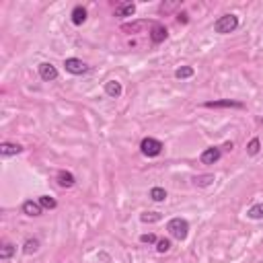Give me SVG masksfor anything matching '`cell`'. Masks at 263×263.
Wrapping results in <instances>:
<instances>
[{
    "instance_id": "obj_1",
    "label": "cell",
    "mask_w": 263,
    "mask_h": 263,
    "mask_svg": "<svg viewBox=\"0 0 263 263\" xmlns=\"http://www.w3.org/2000/svg\"><path fill=\"white\" fill-rule=\"evenodd\" d=\"M237 27H239V17L237 15H222V17L216 19L214 31L220 33V35H226V33L237 31Z\"/></svg>"
},
{
    "instance_id": "obj_2",
    "label": "cell",
    "mask_w": 263,
    "mask_h": 263,
    "mask_svg": "<svg viewBox=\"0 0 263 263\" xmlns=\"http://www.w3.org/2000/svg\"><path fill=\"white\" fill-rule=\"evenodd\" d=\"M167 230L171 232V237H175L177 241H185L187 234H189V222L185 218H171Z\"/></svg>"
},
{
    "instance_id": "obj_3",
    "label": "cell",
    "mask_w": 263,
    "mask_h": 263,
    "mask_svg": "<svg viewBox=\"0 0 263 263\" xmlns=\"http://www.w3.org/2000/svg\"><path fill=\"white\" fill-rule=\"evenodd\" d=\"M162 142L157 140V138H144V140L140 142V150H142V155L148 157V158H155L158 157L160 152H162Z\"/></svg>"
},
{
    "instance_id": "obj_4",
    "label": "cell",
    "mask_w": 263,
    "mask_h": 263,
    "mask_svg": "<svg viewBox=\"0 0 263 263\" xmlns=\"http://www.w3.org/2000/svg\"><path fill=\"white\" fill-rule=\"evenodd\" d=\"M64 68H66V72H70L74 76H80V74H87L89 72V66L82 62V60H78V58H68V60H64Z\"/></svg>"
},
{
    "instance_id": "obj_5",
    "label": "cell",
    "mask_w": 263,
    "mask_h": 263,
    "mask_svg": "<svg viewBox=\"0 0 263 263\" xmlns=\"http://www.w3.org/2000/svg\"><path fill=\"white\" fill-rule=\"evenodd\" d=\"M204 107H208V109H245V103L232 101V99H220V101H206Z\"/></svg>"
},
{
    "instance_id": "obj_6",
    "label": "cell",
    "mask_w": 263,
    "mask_h": 263,
    "mask_svg": "<svg viewBox=\"0 0 263 263\" xmlns=\"http://www.w3.org/2000/svg\"><path fill=\"white\" fill-rule=\"evenodd\" d=\"M39 78L46 80V82L56 80L58 78V68L53 64H50V62H41L39 64Z\"/></svg>"
},
{
    "instance_id": "obj_7",
    "label": "cell",
    "mask_w": 263,
    "mask_h": 263,
    "mask_svg": "<svg viewBox=\"0 0 263 263\" xmlns=\"http://www.w3.org/2000/svg\"><path fill=\"white\" fill-rule=\"evenodd\" d=\"M169 37V31H167V27H164V25H160V23H155V25H152L150 27V41H152V44H162V41L164 39H167Z\"/></svg>"
},
{
    "instance_id": "obj_8",
    "label": "cell",
    "mask_w": 263,
    "mask_h": 263,
    "mask_svg": "<svg viewBox=\"0 0 263 263\" xmlns=\"http://www.w3.org/2000/svg\"><path fill=\"white\" fill-rule=\"evenodd\" d=\"M220 157H222V150H220L218 146H210V148H206V150L202 152L200 160H202L204 164H214V162L220 160Z\"/></svg>"
},
{
    "instance_id": "obj_9",
    "label": "cell",
    "mask_w": 263,
    "mask_h": 263,
    "mask_svg": "<svg viewBox=\"0 0 263 263\" xmlns=\"http://www.w3.org/2000/svg\"><path fill=\"white\" fill-rule=\"evenodd\" d=\"M23 152V146L19 142H2L0 144V157L8 158V157H17Z\"/></svg>"
},
{
    "instance_id": "obj_10",
    "label": "cell",
    "mask_w": 263,
    "mask_h": 263,
    "mask_svg": "<svg viewBox=\"0 0 263 263\" xmlns=\"http://www.w3.org/2000/svg\"><path fill=\"white\" fill-rule=\"evenodd\" d=\"M23 214H27V216H31V218H37V216H41L44 214V208L39 206V202H33V200H27L25 204H23Z\"/></svg>"
},
{
    "instance_id": "obj_11",
    "label": "cell",
    "mask_w": 263,
    "mask_h": 263,
    "mask_svg": "<svg viewBox=\"0 0 263 263\" xmlns=\"http://www.w3.org/2000/svg\"><path fill=\"white\" fill-rule=\"evenodd\" d=\"M123 89H121V82L117 80H107L105 82V95L111 97V99H117V97H121Z\"/></svg>"
},
{
    "instance_id": "obj_12",
    "label": "cell",
    "mask_w": 263,
    "mask_h": 263,
    "mask_svg": "<svg viewBox=\"0 0 263 263\" xmlns=\"http://www.w3.org/2000/svg\"><path fill=\"white\" fill-rule=\"evenodd\" d=\"M136 12V4L134 2H119L115 6V17H132Z\"/></svg>"
},
{
    "instance_id": "obj_13",
    "label": "cell",
    "mask_w": 263,
    "mask_h": 263,
    "mask_svg": "<svg viewBox=\"0 0 263 263\" xmlns=\"http://www.w3.org/2000/svg\"><path fill=\"white\" fill-rule=\"evenodd\" d=\"M56 179H58V185L60 187H72L76 183V179H74V175L70 171H60Z\"/></svg>"
},
{
    "instance_id": "obj_14",
    "label": "cell",
    "mask_w": 263,
    "mask_h": 263,
    "mask_svg": "<svg viewBox=\"0 0 263 263\" xmlns=\"http://www.w3.org/2000/svg\"><path fill=\"white\" fill-rule=\"evenodd\" d=\"M70 19L74 25H82L87 21V8L85 6H74L72 12H70Z\"/></svg>"
},
{
    "instance_id": "obj_15",
    "label": "cell",
    "mask_w": 263,
    "mask_h": 263,
    "mask_svg": "<svg viewBox=\"0 0 263 263\" xmlns=\"http://www.w3.org/2000/svg\"><path fill=\"white\" fill-rule=\"evenodd\" d=\"M214 181H216V177H214L212 173H206V175H196V177H193V183H196L198 187H210Z\"/></svg>"
},
{
    "instance_id": "obj_16",
    "label": "cell",
    "mask_w": 263,
    "mask_h": 263,
    "mask_svg": "<svg viewBox=\"0 0 263 263\" xmlns=\"http://www.w3.org/2000/svg\"><path fill=\"white\" fill-rule=\"evenodd\" d=\"M146 25H155V23H148V21H138V23H132V25H121V31H126V33H138L140 29H144Z\"/></svg>"
},
{
    "instance_id": "obj_17",
    "label": "cell",
    "mask_w": 263,
    "mask_h": 263,
    "mask_svg": "<svg viewBox=\"0 0 263 263\" xmlns=\"http://www.w3.org/2000/svg\"><path fill=\"white\" fill-rule=\"evenodd\" d=\"M247 218L251 220H263V204H255L247 210Z\"/></svg>"
},
{
    "instance_id": "obj_18",
    "label": "cell",
    "mask_w": 263,
    "mask_h": 263,
    "mask_svg": "<svg viewBox=\"0 0 263 263\" xmlns=\"http://www.w3.org/2000/svg\"><path fill=\"white\" fill-rule=\"evenodd\" d=\"M15 251H17L15 245H12V243H4L2 247H0V259H2V261L10 259L12 255H15Z\"/></svg>"
},
{
    "instance_id": "obj_19",
    "label": "cell",
    "mask_w": 263,
    "mask_h": 263,
    "mask_svg": "<svg viewBox=\"0 0 263 263\" xmlns=\"http://www.w3.org/2000/svg\"><path fill=\"white\" fill-rule=\"evenodd\" d=\"M37 249H39V241L37 239H27L25 245H23V253L25 255H33V253H37Z\"/></svg>"
},
{
    "instance_id": "obj_20",
    "label": "cell",
    "mask_w": 263,
    "mask_h": 263,
    "mask_svg": "<svg viewBox=\"0 0 263 263\" xmlns=\"http://www.w3.org/2000/svg\"><path fill=\"white\" fill-rule=\"evenodd\" d=\"M150 200L152 202H164L167 200V191H164L162 187H152L150 189Z\"/></svg>"
},
{
    "instance_id": "obj_21",
    "label": "cell",
    "mask_w": 263,
    "mask_h": 263,
    "mask_svg": "<svg viewBox=\"0 0 263 263\" xmlns=\"http://www.w3.org/2000/svg\"><path fill=\"white\" fill-rule=\"evenodd\" d=\"M37 202H39V206H41V208H44V210H53V208H56V206H58V202H56V200H53L52 196H41V198H39Z\"/></svg>"
},
{
    "instance_id": "obj_22",
    "label": "cell",
    "mask_w": 263,
    "mask_h": 263,
    "mask_svg": "<svg viewBox=\"0 0 263 263\" xmlns=\"http://www.w3.org/2000/svg\"><path fill=\"white\" fill-rule=\"evenodd\" d=\"M158 220H162V214L158 212H142L140 214V222H158Z\"/></svg>"
},
{
    "instance_id": "obj_23",
    "label": "cell",
    "mask_w": 263,
    "mask_h": 263,
    "mask_svg": "<svg viewBox=\"0 0 263 263\" xmlns=\"http://www.w3.org/2000/svg\"><path fill=\"white\" fill-rule=\"evenodd\" d=\"M193 74H196V72H193V68H191V66H181V68H177V70H175V76H177L179 80L191 78Z\"/></svg>"
},
{
    "instance_id": "obj_24",
    "label": "cell",
    "mask_w": 263,
    "mask_h": 263,
    "mask_svg": "<svg viewBox=\"0 0 263 263\" xmlns=\"http://www.w3.org/2000/svg\"><path fill=\"white\" fill-rule=\"evenodd\" d=\"M259 148H261V142H259V138H253V140H251V142L247 144V155L255 157L257 152H259Z\"/></svg>"
},
{
    "instance_id": "obj_25",
    "label": "cell",
    "mask_w": 263,
    "mask_h": 263,
    "mask_svg": "<svg viewBox=\"0 0 263 263\" xmlns=\"http://www.w3.org/2000/svg\"><path fill=\"white\" fill-rule=\"evenodd\" d=\"M157 251H158L160 255H162V253H169V251H171V241H169V239H158Z\"/></svg>"
},
{
    "instance_id": "obj_26",
    "label": "cell",
    "mask_w": 263,
    "mask_h": 263,
    "mask_svg": "<svg viewBox=\"0 0 263 263\" xmlns=\"http://www.w3.org/2000/svg\"><path fill=\"white\" fill-rule=\"evenodd\" d=\"M140 243H144V245H155V243H158V239H157V234L148 232V234H142V237H140Z\"/></svg>"
},
{
    "instance_id": "obj_27",
    "label": "cell",
    "mask_w": 263,
    "mask_h": 263,
    "mask_svg": "<svg viewBox=\"0 0 263 263\" xmlns=\"http://www.w3.org/2000/svg\"><path fill=\"white\" fill-rule=\"evenodd\" d=\"M179 23H187V12H181V15H179Z\"/></svg>"
}]
</instances>
